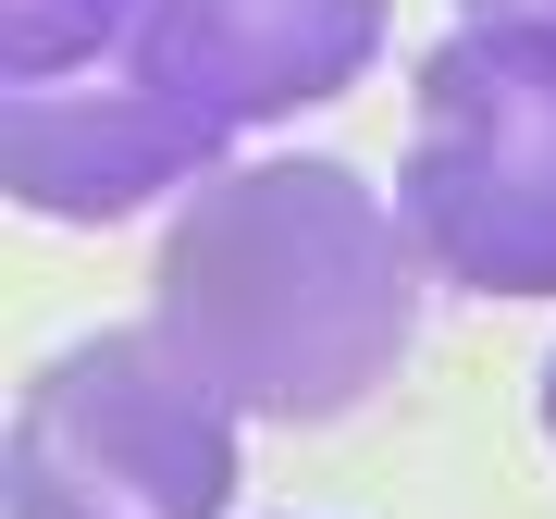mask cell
<instances>
[{"label": "cell", "instance_id": "6da1fadb", "mask_svg": "<svg viewBox=\"0 0 556 519\" xmlns=\"http://www.w3.org/2000/svg\"><path fill=\"white\" fill-rule=\"evenodd\" d=\"M420 260L396 236V186L358 161L273 149L223 161L199 199H174L149 260V321L174 359L223 383L248 420H346L408 359Z\"/></svg>", "mask_w": 556, "mask_h": 519}, {"label": "cell", "instance_id": "7a4b0ae2", "mask_svg": "<svg viewBox=\"0 0 556 519\" xmlns=\"http://www.w3.org/2000/svg\"><path fill=\"white\" fill-rule=\"evenodd\" d=\"M396 236L420 284L457 298H556V38L544 25H457L408 75Z\"/></svg>", "mask_w": 556, "mask_h": 519}, {"label": "cell", "instance_id": "3957f363", "mask_svg": "<svg viewBox=\"0 0 556 519\" xmlns=\"http://www.w3.org/2000/svg\"><path fill=\"white\" fill-rule=\"evenodd\" d=\"M236 396L174 359L161 321L75 334L25 371L0 445V519H223L236 507Z\"/></svg>", "mask_w": 556, "mask_h": 519}, {"label": "cell", "instance_id": "277c9868", "mask_svg": "<svg viewBox=\"0 0 556 519\" xmlns=\"http://www.w3.org/2000/svg\"><path fill=\"white\" fill-rule=\"evenodd\" d=\"M223 161H236V137L211 112H186L137 50L87 62V75L0 87V186L38 223H124L161 199H199Z\"/></svg>", "mask_w": 556, "mask_h": 519}, {"label": "cell", "instance_id": "5b68a950", "mask_svg": "<svg viewBox=\"0 0 556 519\" xmlns=\"http://www.w3.org/2000/svg\"><path fill=\"white\" fill-rule=\"evenodd\" d=\"M383 38H396V0H149L124 50L223 137H260L346 100L383 62Z\"/></svg>", "mask_w": 556, "mask_h": 519}, {"label": "cell", "instance_id": "8992f818", "mask_svg": "<svg viewBox=\"0 0 556 519\" xmlns=\"http://www.w3.org/2000/svg\"><path fill=\"white\" fill-rule=\"evenodd\" d=\"M149 0H0V75L38 87V75H87L137 38Z\"/></svg>", "mask_w": 556, "mask_h": 519}, {"label": "cell", "instance_id": "52a82bcc", "mask_svg": "<svg viewBox=\"0 0 556 519\" xmlns=\"http://www.w3.org/2000/svg\"><path fill=\"white\" fill-rule=\"evenodd\" d=\"M457 25H544L556 38V0H457Z\"/></svg>", "mask_w": 556, "mask_h": 519}, {"label": "cell", "instance_id": "ba28073f", "mask_svg": "<svg viewBox=\"0 0 556 519\" xmlns=\"http://www.w3.org/2000/svg\"><path fill=\"white\" fill-rule=\"evenodd\" d=\"M544 445H556V359H544Z\"/></svg>", "mask_w": 556, "mask_h": 519}]
</instances>
